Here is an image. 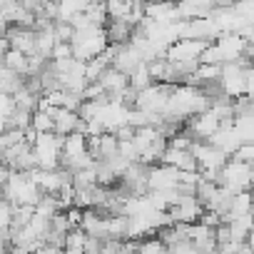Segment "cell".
Here are the masks:
<instances>
[{"label": "cell", "mask_w": 254, "mask_h": 254, "mask_svg": "<svg viewBox=\"0 0 254 254\" xmlns=\"http://www.w3.org/2000/svg\"><path fill=\"white\" fill-rule=\"evenodd\" d=\"M142 63H145V60H142L140 50H137L132 43H125V45H120V48H117V53H115V60H112V65H115L117 70L127 72V75H130L137 65H142Z\"/></svg>", "instance_id": "11"}, {"label": "cell", "mask_w": 254, "mask_h": 254, "mask_svg": "<svg viewBox=\"0 0 254 254\" xmlns=\"http://www.w3.org/2000/svg\"><path fill=\"white\" fill-rule=\"evenodd\" d=\"M105 30H107V40H110L112 45L130 43V38H132V33H135V28L127 23V20H110Z\"/></svg>", "instance_id": "14"}, {"label": "cell", "mask_w": 254, "mask_h": 254, "mask_svg": "<svg viewBox=\"0 0 254 254\" xmlns=\"http://www.w3.org/2000/svg\"><path fill=\"white\" fill-rule=\"evenodd\" d=\"M172 87H175V85H170V82H152V85H147L145 90L137 92L135 107H140V110H145V112H157V115H162L165 107H167V100H170Z\"/></svg>", "instance_id": "4"}, {"label": "cell", "mask_w": 254, "mask_h": 254, "mask_svg": "<svg viewBox=\"0 0 254 254\" xmlns=\"http://www.w3.org/2000/svg\"><path fill=\"white\" fill-rule=\"evenodd\" d=\"M3 65H5L8 70H13V72L23 75V77L28 75V55H25V53H20V50H15V48H10V50L5 53Z\"/></svg>", "instance_id": "15"}, {"label": "cell", "mask_w": 254, "mask_h": 254, "mask_svg": "<svg viewBox=\"0 0 254 254\" xmlns=\"http://www.w3.org/2000/svg\"><path fill=\"white\" fill-rule=\"evenodd\" d=\"M0 197L8 199L10 204H38V199L43 197V190L38 187L30 172L10 170L8 182L0 187Z\"/></svg>", "instance_id": "1"}, {"label": "cell", "mask_w": 254, "mask_h": 254, "mask_svg": "<svg viewBox=\"0 0 254 254\" xmlns=\"http://www.w3.org/2000/svg\"><path fill=\"white\" fill-rule=\"evenodd\" d=\"M13 100H15V107H23V110H38V100H40V95L38 92H30L25 85L20 87V90H15L13 92Z\"/></svg>", "instance_id": "18"}, {"label": "cell", "mask_w": 254, "mask_h": 254, "mask_svg": "<svg viewBox=\"0 0 254 254\" xmlns=\"http://www.w3.org/2000/svg\"><path fill=\"white\" fill-rule=\"evenodd\" d=\"M107 45H110V40H107L105 25H87V28L75 30V35H72V55L82 63L100 55Z\"/></svg>", "instance_id": "2"}, {"label": "cell", "mask_w": 254, "mask_h": 254, "mask_svg": "<svg viewBox=\"0 0 254 254\" xmlns=\"http://www.w3.org/2000/svg\"><path fill=\"white\" fill-rule=\"evenodd\" d=\"M35 30L33 28H23V25H10V30H8V40H10V48H15V50H20V53H25V55H33V53H38L35 50Z\"/></svg>", "instance_id": "10"}, {"label": "cell", "mask_w": 254, "mask_h": 254, "mask_svg": "<svg viewBox=\"0 0 254 254\" xmlns=\"http://www.w3.org/2000/svg\"><path fill=\"white\" fill-rule=\"evenodd\" d=\"M202 209H204V204L197 199L194 192H190V194H182L180 202L172 204L167 212H170L172 222H197L199 214H202Z\"/></svg>", "instance_id": "8"}, {"label": "cell", "mask_w": 254, "mask_h": 254, "mask_svg": "<svg viewBox=\"0 0 254 254\" xmlns=\"http://www.w3.org/2000/svg\"><path fill=\"white\" fill-rule=\"evenodd\" d=\"M33 152L38 157L40 170H58L60 167V155H63V135L38 132V137L33 142Z\"/></svg>", "instance_id": "3"}, {"label": "cell", "mask_w": 254, "mask_h": 254, "mask_svg": "<svg viewBox=\"0 0 254 254\" xmlns=\"http://www.w3.org/2000/svg\"><path fill=\"white\" fill-rule=\"evenodd\" d=\"M137 252H155V254H160V252H167V244L157 237V234H147V237H140V247H137Z\"/></svg>", "instance_id": "21"}, {"label": "cell", "mask_w": 254, "mask_h": 254, "mask_svg": "<svg viewBox=\"0 0 254 254\" xmlns=\"http://www.w3.org/2000/svg\"><path fill=\"white\" fill-rule=\"evenodd\" d=\"M8 50H10V40H8V35H3V38H0V63H3Z\"/></svg>", "instance_id": "25"}, {"label": "cell", "mask_w": 254, "mask_h": 254, "mask_svg": "<svg viewBox=\"0 0 254 254\" xmlns=\"http://www.w3.org/2000/svg\"><path fill=\"white\" fill-rule=\"evenodd\" d=\"M97 82L105 87V92H107V95H117V92H122L127 85H130V75L122 72V70H117L115 65H110V67L97 77Z\"/></svg>", "instance_id": "13"}, {"label": "cell", "mask_w": 254, "mask_h": 254, "mask_svg": "<svg viewBox=\"0 0 254 254\" xmlns=\"http://www.w3.org/2000/svg\"><path fill=\"white\" fill-rule=\"evenodd\" d=\"M85 239H87V232L82 227H70L67 234H65L63 249L65 252H85Z\"/></svg>", "instance_id": "16"}, {"label": "cell", "mask_w": 254, "mask_h": 254, "mask_svg": "<svg viewBox=\"0 0 254 254\" xmlns=\"http://www.w3.org/2000/svg\"><path fill=\"white\" fill-rule=\"evenodd\" d=\"M65 207H63V202H60V197L58 194H45L43 192V197L38 199V204H35V212H40V214H45V217H55L58 212H63Z\"/></svg>", "instance_id": "17"}, {"label": "cell", "mask_w": 254, "mask_h": 254, "mask_svg": "<svg viewBox=\"0 0 254 254\" xmlns=\"http://www.w3.org/2000/svg\"><path fill=\"white\" fill-rule=\"evenodd\" d=\"M224 3H237V0H224Z\"/></svg>", "instance_id": "27"}, {"label": "cell", "mask_w": 254, "mask_h": 254, "mask_svg": "<svg viewBox=\"0 0 254 254\" xmlns=\"http://www.w3.org/2000/svg\"><path fill=\"white\" fill-rule=\"evenodd\" d=\"M232 157H234V160H242V162H247V165H254V140L242 142V145L234 150Z\"/></svg>", "instance_id": "22"}, {"label": "cell", "mask_w": 254, "mask_h": 254, "mask_svg": "<svg viewBox=\"0 0 254 254\" xmlns=\"http://www.w3.org/2000/svg\"><path fill=\"white\" fill-rule=\"evenodd\" d=\"M30 125L35 127L38 132H53V130H55V117L38 107V110H33V120H30Z\"/></svg>", "instance_id": "20"}, {"label": "cell", "mask_w": 254, "mask_h": 254, "mask_svg": "<svg viewBox=\"0 0 254 254\" xmlns=\"http://www.w3.org/2000/svg\"><path fill=\"white\" fill-rule=\"evenodd\" d=\"M209 45V40H199V38H177L165 58L172 60V63H190V60H199V55L204 53V48Z\"/></svg>", "instance_id": "6"}, {"label": "cell", "mask_w": 254, "mask_h": 254, "mask_svg": "<svg viewBox=\"0 0 254 254\" xmlns=\"http://www.w3.org/2000/svg\"><path fill=\"white\" fill-rule=\"evenodd\" d=\"M222 127V117L214 107H207L197 115H192L187 122H185V130L194 137V140H209L217 130Z\"/></svg>", "instance_id": "5"}, {"label": "cell", "mask_w": 254, "mask_h": 254, "mask_svg": "<svg viewBox=\"0 0 254 254\" xmlns=\"http://www.w3.org/2000/svg\"><path fill=\"white\" fill-rule=\"evenodd\" d=\"M67 58H75L72 55V43H55L53 53H50V60H67Z\"/></svg>", "instance_id": "24"}, {"label": "cell", "mask_w": 254, "mask_h": 254, "mask_svg": "<svg viewBox=\"0 0 254 254\" xmlns=\"http://www.w3.org/2000/svg\"><path fill=\"white\" fill-rule=\"evenodd\" d=\"M180 187V170L165 162L150 165L147 170V192L150 190H175Z\"/></svg>", "instance_id": "7"}, {"label": "cell", "mask_w": 254, "mask_h": 254, "mask_svg": "<svg viewBox=\"0 0 254 254\" xmlns=\"http://www.w3.org/2000/svg\"><path fill=\"white\" fill-rule=\"evenodd\" d=\"M75 130H85V120L80 117V112L77 110H67V107H60V112L55 115V130L53 132H58V135H70V132H75Z\"/></svg>", "instance_id": "12"}, {"label": "cell", "mask_w": 254, "mask_h": 254, "mask_svg": "<svg viewBox=\"0 0 254 254\" xmlns=\"http://www.w3.org/2000/svg\"><path fill=\"white\" fill-rule=\"evenodd\" d=\"M160 162L172 165V167H177V170H182V172L199 170L197 157H194V152H192V150H180V147H170V145H167V150L162 152V160H160Z\"/></svg>", "instance_id": "9"}, {"label": "cell", "mask_w": 254, "mask_h": 254, "mask_svg": "<svg viewBox=\"0 0 254 254\" xmlns=\"http://www.w3.org/2000/svg\"><path fill=\"white\" fill-rule=\"evenodd\" d=\"M155 80L150 77V70H147V63H142V65H137L132 72H130V87H135L137 92L140 90H145L147 85H152Z\"/></svg>", "instance_id": "19"}, {"label": "cell", "mask_w": 254, "mask_h": 254, "mask_svg": "<svg viewBox=\"0 0 254 254\" xmlns=\"http://www.w3.org/2000/svg\"><path fill=\"white\" fill-rule=\"evenodd\" d=\"M10 224H13V204L0 197V232L10 229Z\"/></svg>", "instance_id": "23"}, {"label": "cell", "mask_w": 254, "mask_h": 254, "mask_svg": "<svg viewBox=\"0 0 254 254\" xmlns=\"http://www.w3.org/2000/svg\"><path fill=\"white\" fill-rule=\"evenodd\" d=\"M8 177H10V167L3 162V165H0V187H3V185L8 182Z\"/></svg>", "instance_id": "26"}]
</instances>
